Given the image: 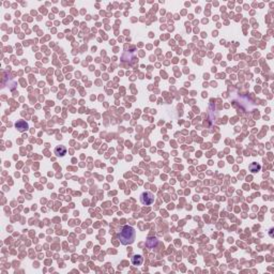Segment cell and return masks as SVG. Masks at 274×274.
<instances>
[{
	"instance_id": "1",
	"label": "cell",
	"mask_w": 274,
	"mask_h": 274,
	"mask_svg": "<svg viewBox=\"0 0 274 274\" xmlns=\"http://www.w3.org/2000/svg\"><path fill=\"white\" fill-rule=\"evenodd\" d=\"M135 237H136V231L132 226H129V225L123 226L118 235L119 240H120V242L122 243L123 245L132 244L135 241Z\"/></svg>"
},
{
	"instance_id": "2",
	"label": "cell",
	"mask_w": 274,
	"mask_h": 274,
	"mask_svg": "<svg viewBox=\"0 0 274 274\" xmlns=\"http://www.w3.org/2000/svg\"><path fill=\"white\" fill-rule=\"evenodd\" d=\"M140 202L144 206H150L154 202V195L151 192H144L140 195Z\"/></svg>"
},
{
	"instance_id": "3",
	"label": "cell",
	"mask_w": 274,
	"mask_h": 274,
	"mask_svg": "<svg viewBox=\"0 0 274 274\" xmlns=\"http://www.w3.org/2000/svg\"><path fill=\"white\" fill-rule=\"evenodd\" d=\"M15 126H16V129L19 131V132H25V131L28 130V123L26 122V121L24 120H19L17 121L16 123H15Z\"/></svg>"
},
{
	"instance_id": "4",
	"label": "cell",
	"mask_w": 274,
	"mask_h": 274,
	"mask_svg": "<svg viewBox=\"0 0 274 274\" xmlns=\"http://www.w3.org/2000/svg\"><path fill=\"white\" fill-rule=\"evenodd\" d=\"M67 153V149L64 146H58L55 148V154L57 156H64Z\"/></svg>"
},
{
	"instance_id": "5",
	"label": "cell",
	"mask_w": 274,
	"mask_h": 274,
	"mask_svg": "<svg viewBox=\"0 0 274 274\" xmlns=\"http://www.w3.org/2000/svg\"><path fill=\"white\" fill-rule=\"evenodd\" d=\"M132 263L134 266H142V257L140 255H135L132 258Z\"/></svg>"
},
{
	"instance_id": "6",
	"label": "cell",
	"mask_w": 274,
	"mask_h": 274,
	"mask_svg": "<svg viewBox=\"0 0 274 274\" xmlns=\"http://www.w3.org/2000/svg\"><path fill=\"white\" fill-rule=\"evenodd\" d=\"M260 169V165L259 164H257V163H253V164H251V166H250V170L252 171V173H257L258 170Z\"/></svg>"
}]
</instances>
